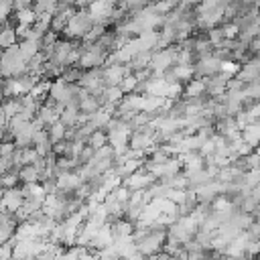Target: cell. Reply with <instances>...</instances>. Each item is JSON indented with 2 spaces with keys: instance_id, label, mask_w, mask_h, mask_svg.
<instances>
[{
  "instance_id": "277c9868",
  "label": "cell",
  "mask_w": 260,
  "mask_h": 260,
  "mask_svg": "<svg viewBox=\"0 0 260 260\" xmlns=\"http://www.w3.org/2000/svg\"><path fill=\"white\" fill-rule=\"evenodd\" d=\"M39 179H41V175H39L37 167H32V165L22 167L18 171V183H22V185H37Z\"/></svg>"
},
{
  "instance_id": "8992f818",
  "label": "cell",
  "mask_w": 260,
  "mask_h": 260,
  "mask_svg": "<svg viewBox=\"0 0 260 260\" xmlns=\"http://www.w3.org/2000/svg\"><path fill=\"white\" fill-rule=\"evenodd\" d=\"M18 185V173L16 171H6L4 175H0V189L2 191H8V189H14Z\"/></svg>"
},
{
  "instance_id": "7a4b0ae2",
  "label": "cell",
  "mask_w": 260,
  "mask_h": 260,
  "mask_svg": "<svg viewBox=\"0 0 260 260\" xmlns=\"http://www.w3.org/2000/svg\"><path fill=\"white\" fill-rule=\"evenodd\" d=\"M240 134H242V140H244L252 150L260 146V122H252V124H248Z\"/></svg>"
},
{
  "instance_id": "5b68a950",
  "label": "cell",
  "mask_w": 260,
  "mask_h": 260,
  "mask_svg": "<svg viewBox=\"0 0 260 260\" xmlns=\"http://www.w3.org/2000/svg\"><path fill=\"white\" fill-rule=\"evenodd\" d=\"M89 148H93V150H100V148H104V146H108V134L104 132V130H95L89 138H87V142H85Z\"/></svg>"
},
{
  "instance_id": "6da1fadb",
  "label": "cell",
  "mask_w": 260,
  "mask_h": 260,
  "mask_svg": "<svg viewBox=\"0 0 260 260\" xmlns=\"http://www.w3.org/2000/svg\"><path fill=\"white\" fill-rule=\"evenodd\" d=\"M91 28H93V20L87 14V10H75L73 16L69 18L67 28L63 30L65 32V41H75V39L81 41Z\"/></svg>"
},
{
  "instance_id": "52a82bcc",
  "label": "cell",
  "mask_w": 260,
  "mask_h": 260,
  "mask_svg": "<svg viewBox=\"0 0 260 260\" xmlns=\"http://www.w3.org/2000/svg\"><path fill=\"white\" fill-rule=\"evenodd\" d=\"M45 130L49 132L51 144H57V142L65 140V126H63L61 122H55V124H51V126H49V128H45Z\"/></svg>"
},
{
  "instance_id": "9c48e42d",
  "label": "cell",
  "mask_w": 260,
  "mask_h": 260,
  "mask_svg": "<svg viewBox=\"0 0 260 260\" xmlns=\"http://www.w3.org/2000/svg\"><path fill=\"white\" fill-rule=\"evenodd\" d=\"M10 12H12V4L10 2H0V26L4 22H8V16H12Z\"/></svg>"
},
{
  "instance_id": "3957f363",
  "label": "cell",
  "mask_w": 260,
  "mask_h": 260,
  "mask_svg": "<svg viewBox=\"0 0 260 260\" xmlns=\"http://www.w3.org/2000/svg\"><path fill=\"white\" fill-rule=\"evenodd\" d=\"M183 95L187 100H191V98H203L205 95V83H203V79H191L187 83V87H183Z\"/></svg>"
},
{
  "instance_id": "ba28073f",
  "label": "cell",
  "mask_w": 260,
  "mask_h": 260,
  "mask_svg": "<svg viewBox=\"0 0 260 260\" xmlns=\"http://www.w3.org/2000/svg\"><path fill=\"white\" fill-rule=\"evenodd\" d=\"M136 83H138V79H136V77H134L132 73H128V75H126V77L122 79V83H120L118 87H120V89H122V93L126 95V93H132V91H134Z\"/></svg>"
}]
</instances>
